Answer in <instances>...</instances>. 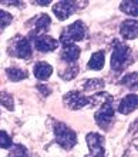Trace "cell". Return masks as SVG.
Wrapping results in <instances>:
<instances>
[{
    "mask_svg": "<svg viewBox=\"0 0 138 157\" xmlns=\"http://www.w3.org/2000/svg\"><path fill=\"white\" fill-rule=\"evenodd\" d=\"M95 121L103 130L110 128L111 123L114 121V107L111 101H107L101 106V109L95 113Z\"/></svg>",
    "mask_w": 138,
    "mask_h": 157,
    "instance_id": "5b68a950",
    "label": "cell"
},
{
    "mask_svg": "<svg viewBox=\"0 0 138 157\" xmlns=\"http://www.w3.org/2000/svg\"><path fill=\"white\" fill-rule=\"evenodd\" d=\"M85 141L90 149V154L95 157H104L106 150H104V137L98 133H88L85 136Z\"/></svg>",
    "mask_w": 138,
    "mask_h": 157,
    "instance_id": "52a82bcc",
    "label": "cell"
},
{
    "mask_svg": "<svg viewBox=\"0 0 138 157\" xmlns=\"http://www.w3.org/2000/svg\"><path fill=\"white\" fill-rule=\"evenodd\" d=\"M80 47L77 44H65L63 46V52H61V59L64 60L67 64L76 63L80 57Z\"/></svg>",
    "mask_w": 138,
    "mask_h": 157,
    "instance_id": "7c38bea8",
    "label": "cell"
},
{
    "mask_svg": "<svg viewBox=\"0 0 138 157\" xmlns=\"http://www.w3.org/2000/svg\"><path fill=\"white\" fill-rule=\"evenodd\" d=\"M85 36V26L81 20L74 21L73 25H70L69 27H65L63 30V33L60 36V40L63 46L65 44H74L76 41L83 40Z\"/></svg>",
    "mask_w": 138,
    "mask_h": 157,
    "instance_id": "3957f363",
    "label": "cell"
},
{
    "mask_svg": "<svg viewBox=\"0 0 138 157\" xmlns=\"http://www.w3.org/2000/svg\"><path fill=\"white\" fill-rule=\"evenodd\" d=\"M33 3L40 4V6H46V4H49V3H50V0H36V2H33Z\"/></svg>",
    "mask_w": 138,
    "mask_h": 157,
    "instance_id": "83f0119b",
    "label": "cell"
},
{
    "mask_svg": "<svg viewBox=\"0 0 138 157\" xmlns=\"http://www.w3.org/2000/svg\"><path fill=\"white\" fill-rule=\"evenodd\" d=\"M50 25H51V19H50L47 14H39L34 20V30L30 32V37H34V36H41V34H46V32L49 30Z\"/></svg>",
    "mask_w": 138,
    "mask_h": 157,
    "instance_id": "8fae6325",
    "label": "cell"
},
{
    "mask_svg": "<svg viewBox=\"0 0 138 157\" xmlns=\"http://www.w3.org/2000/svg\"><path fill=\"white\" fill-rule=\"evenodd\" d=\"M0 104L7 110H14V101H13V96L7 91H2L0 93Z\"/></svg>",
    "mask_w": 138,
    "mask_h": 157,
    "instance_id": "44dd1931",
    "label": "cell"
},
{
    "mask_svg": "<svg viewBox=\"0 0 138 157\" xmlns=\"http://www.w3.org/2000/svg\"><path fill=\"white\" fill-rule=\"evenodd\" d=\"M33 73H34V76H36L39 80H47V78L51 76V73H53V67L46 62H39L34 64Z\"/></svg>",
    "mask_w": 138,
    "mask_h": 157,
    "instance_id": "5bb4252c",
    "label": "cell"
},
{
    "mask_svg": "<svg viewBox=\"0 0 138 157\" xmlns=\"http://www.w3.org/2000/svg\"><path fill=\"white\" fill-rule=\"evenodd\" d=\"M107 101H113V97L111 94L106 93V91H103V93H97V94H94L93 97H90V107H97V106H103L104 103Z\"/></svg>",
    "mask_w": 138,
    "mask_h": 157,
    "instance_id": "2e32d148",
    "label": "cell"
},
{
    "mask_svg": "<svg viewBox=\"0 0 138 157\" xmlns=\"http://www.w3.org/2000/svg\"><path fill=\"white\" fill-rule=\"evenodd\" d=\"M120 84L128 87V89H135V87H137V73L125 75L121 80H120Z\"/></svg>",
    "mask_w": 138,
    "mask_h": 157,
    "instance_id": "7402d4cb",
    "label": "cell"
},
{
    "mask_svg": "<svg viewBox=\"0 0 138 157\" xmlns=\"http://www.w3.org/2000/svg\"><path fill=\"white\" fill-rule=\"evenodd\" d=\"M54 136H56L57 144L64 150H71L77 144V136L67 124L56 121L54 123Z\"/></svg>",
    "mask_w": 138,
    "mask_h": 157,
    "instance_id": "7a4b0ae2",
    "label": "cell"
},
{
    "mask_svg": "<svg viewBox=\"0 0 138 157\" xmlns=\"http://www.w3.org/2000/svg\"><path fill=\"white\" fill-rule=\"evenodd\" d=\"M33 39V43H34V49L41 52V53H49V52H53L57 49L58 46V41L56 39H53L51 36H47V34H41V36H34Z\"/></svg>",
    "mask_w": 138,
    "mask_h": 157,
    "instance_id": "ba28073f",
    "label": "cell"
},
{
    "mask_svg": "<svg viewBox=\"0 0 138 157\" xmlns=\"http://www.w3.org/2000/svg\"><path fill=\"white\" fill-rule=\"evenodd\" d=\"M37 90L40 91L43 96H49L50 93H51V89H50L49 86H46V84H40V83L37 84Z\"/></svg>",
    "mask_w": 138,
    "mask_h": 157,
    "instance_id": "484cf974",
    "label": "cell"
},
{
    "mask_svg": "<svg viewBox=\"0 0 138 157\" xmlns=\"http://www.w3.org/2000/svg\"><path fill=\"white\" fill-rule=\"evenodd\" d=\"M13 20V16L10 13L4 12V10H0V32H3L4 27H7Z\"/></svg>",
    "mask_w": 138,
    "mask_h": 157,
    "instance_id": "cb8c5ba5",
    "label": "cell"
},
{
    "mask_svg": "<svg viewBox=\"0 0 138 157\" xmlns=\"http://www.w3.org/2000/svg\"><path fill=\"white\" fill-rule=\"evenodd\" d=\"M132 62L131 49L124 43H115L113 56H111V67L115 71H122Z\"/></svg>",
    "mask_w": 138,
    "mask_h": 157,
    "instance_id": "6da1fadb",
    "label": "cell"
},
{
    "mask_svg": "<svg viewBox=\"0 0 138 157\" xmlns=\"http://www.w3.org/2000/svg\"><path fill=\"white\" fill-rule=\"evenodd\" d=\"M104 87V80L103 78H88L83 83V90L84 91H95Z\"/></svg>",
    "mask_w": 138,
    "mask_h": 157,
    "instance_id": "ac0fdd59",
    "label": "cell"
},
{
    "mask_svg": "<svg viewBox=\"0 0 138 157\" xmlns=\"http://www.w3.org/2000/svg\"><path fill=\"white\" fill-rule=\"evenodd\" d=\"M77 2H57L53 6V13L58 17V20H65L67 17H70L76 12L77 9Z\"/></svg>",
    "mask_w": 138,
    "mask_h": 157,
    "instance_id": "9c48e42d",
    "label": "cell"
},
{
    "mask_svg": "<svg viewBox=\"0 0 138 157\" xmlns=\"http://www.w3.org/2000/svg\"><path fill=\"white\" fill-rule=\"evenodd\" d=\"M9 157H28L27 156V149L23 144H13L12 150L9 153Z\"/></svg>",
    "mask_w": 138,
    "mask_h": 157,
    "instance_id": "603a6c76",
    "label": "cell"
},
{
    "mask_svg": "<svg viewBox=\"0 0 138 157\" xmlns=\"http://www.w3.org/2000/svg\"><path fill=\"white\" fill-rule=\"evenodd\" d=\"M63 101H64L65 107H69L70 110H78V109H83L85 106H88L90 97H85L80 91L74 90V91H69L67 94H64Z\"/></svg>",
    "mask_w": 138,
    "mask_h": 157,
    "instance_id": "8992f818",
    "label": "cell"
},
{
    "mask_svg": "<svg viewBox=\"0 0 138 157\" xmlns=\"http://www.w3.org/2000/svg\"><path fill=\"white\" fill-rule=\"evenodd\" d=\"M6 75H7V78L12 80V82H20L23 78H27V71L21 70V69H17V67H9L6 69Z\"/></svg>",
    "mask_w": 138,
    "mask_h": 157,
    "instance_id": "e0dca14e",
    "label": "cell"
},
{
    "mask_svg": "<svg viewBox=\"0 0 138 157\" xmlns=\"http://www.w3.org/2000/svg\"><path fill=\"white\" fill-rule=\"evenodd\" d=\"M138 104V97L137 94H128L120 101L118 104V112L121 114H130L137 109Z\"/></svg>",
    "mask_w": 138,
    "mask_h": 157,
    "instance_id": "4fadbf2b",
    "label": "cell"
},
{
    "mask_svg": "<svg viewBox=\"0 0 138 157\" xmlns=\"http://www.w3.org/2000/svg\"><path fill=\"white\" fill-rule=\"evenodd\" d=\"M12 146H13L12 137L9 136L4 130H0V147H2V149H9V147H12Z\"/></svg>",
    "mask_w": 138,
    "mask_h": 157,
    "instance_id": "d4e9b609",
    "label": "cell"
},
{
    "mask_svg": "<svg viewBox=\"0 0 138 157\" xmlns=\"http://www.w3.org/2000/svg\"><path fill=\"white\" fill-rule=\"evenodd\" d=\"M104 63H106L104 52H95L91 56V59H90L88 69H91V70H101L103 67H104Z\"/></svg>",
    "mask_w": 138,
    "mask_h": 157,
    "instance_id": "9a60e30c",
    "label": "cell"
},
{
    "mask_svg": "<svg viewBox=\"0 0 138 157\" xmlns=\"http://www.w3.org/2000/svg\"><path fill=\"white\" fill-rule=\"evenodd\" d=\"M9 53L19 59H30L33 54L32 43H30V40L27 37L16 36V37L12 39V41H10Z\"/></svg>",
    "mask_w": 138,
    "mask_h": 157,
    "instance_id": "277c9868",
    "label": "cell"
},
{
    "mask_svg": "<svg viewBox=\"0 0 138 157\" xmlns=\"http://www.w3.org/2000/svg\"><path fill=\"white\" fill-rule=\"evenodd\" d=\"M120 9L125 14H130L132 17L138 16V2H122L120 4Z\"/></svg>",
    "mask_w": 138,
    "mask_h": 157,
    "instance_id": "d6986e66",
    "label": "cell"
},
{
    "mask_svg": "<svg viewBox=\"0 0 138 157\" xmlns=\"http://www.w3.org/2000/svg\"><path fill=\"white\" fill-rule=\"evenodd\" d=\"M85 157H95V156H91V154H88V156H85Z\"/></svg>",
    "mask_w": 138,
    "mask_h": 157,
    "instance_id": "f1b7e54d",
    "label": "cell"
},
{
    "mask_svg": "<svg viewBox=\"0 0 138 157\" xmlns=\"http://www.w3.org/2000/svg\"><path fill=\"white\" fill-rule=\"evenodd\" d=\"M2 3H4V4H16V6H19V7H20V6H24V3H21V2H6V0H4V2H2Z\"/></svg>",
    "mask_w": 138,
    "mask_h": 157,
    "instance_id": "4316f807",
    "label": "cell"
},
{
    "mask_svg": "<svg viewBox=\"0 0 138 157\" xmlns=\"http://www.w3.org/2000/svg\"><path fill=\"white\" fill-rule=\"evenodd\" d=\"M78 66L76 64V63H71V64H69V67L65 69V70H63L60 73V77L64 78V80H73L76 76L78 75Z\"/></svg>",
    "mask_w": 138,
    "mask_h": 157,
    "instance_id": "ffe728a7",
    "label": "cell"
},
{
    "mask_svg": "<svg viewBox=\"0 0 138 157\" xmlns=\"http://www.w3.org/2000/svg\"><path fill=\"white\" fill-rule=\"evenodd\" d=\"M120 34L125 40H134L138 34V25L134 19H127L120 26Z\"/></svg>",
    "mask_w": 138,
    "mask_h": 157,
    "instance_id": "30bf717a",
    "label": "cell"
}]
</instances>
